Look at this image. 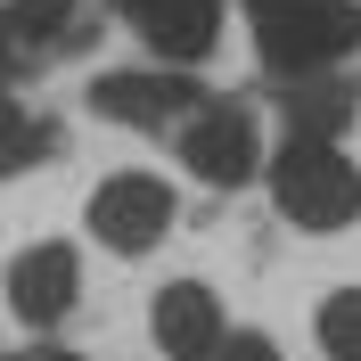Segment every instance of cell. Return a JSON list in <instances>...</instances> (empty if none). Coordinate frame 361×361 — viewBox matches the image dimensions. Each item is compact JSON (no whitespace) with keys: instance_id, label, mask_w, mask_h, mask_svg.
I'll use <instances>...</instances> for the list:
<instances>
[{"instance_id":"cell-14","label":"cell","mask_w":361,"mask_h":361,"mask_svg":"<svg viewBox=\"0 0 361 361\" xmlns=\"http://www.w3.org/2000/svg\"><path fill=\"white\" fill-rule=\"evenodd\" d=\"M8 361H82V353H66V345H25V353H8Z\"/></svg>"},{"instance_id":"cell-1","label":"cell","mask_w":361,"mask_h":361,"mask_svg":"<svg viewBox=\"0 0 361 361\" xmlns=\"http://www.w3.org/2000/svg\"><path fill=\"white\" fill-rule=\"evenodd\" d=\"M271 205L279 222H295L304 238H337V230L361 222V164L345 157L337 140H279V157H263Z\"/></svg>"},{"instance_id":"cell-8","label":"cell","mask_w":361,"mask_h":361,"mask_svg":"<svg viewBox=\"0 0 361 361\" xmlns=\"http://www.w3.org/2000/svg\"><path fill=\"white\" fill-rule=\"evenodd\" d=\"M74 295H82V255L66 238H42V247H25L8 263V312L25 329H58L74 312Z\"/></svg>"},{"instance_id":"cell-13","label":"cell","mask_w":361,"mask_h":361,"mask_svg":"<svg viewBox=\"0 0 361 361\" xmlns=\"http://www.w3.org/2000/svg\"><path fill=\"white\" fill-rule=\"evenodd\" d=\"M214 361H279V345H271L263 329H230V337H222V353H214Z\"/></svg>"},{"instance_id":"cell-11","label":"cell","mask_w":361,"mask_h":361,"mask_svg":"<svg viewBox=\"0 0 361 361\" xmlns=\"http://www.w3.org/2000/svg\"><path fill=\"white\" fill-rule=\"evenodd\" d=\"M58 148V123H42V115H25V99H8V82H0V180L33 173V164Z\"/></svg>"},{"instance_id":"cell-10","label":"cell","mask_w":361,"mask_h":361,"mask_svg":"<svg viewBox=\"0 0 361 361\" xmlns=\"http://www.w3.org/2000/svg\"><path fill=\"white\" fill-rule=\"evenodd\" d=\"M353 115H361V99L337 74H295V82L279 90V123H288L295 140H345Z\"/></svg>"},{"instance_id":"cell-3","label":"cell","mask_w":361,"mask_h":361,"mask_svg":"<svg viewBox=\"0 0 361 361\" xmlns=\"http://www.w3.org/2000/svg\"><path fill=\"white\" fill-rule=\"evenodd\" d=\"M205 99H214V90L189 66H107L90 82V115H107L123 132H180Z\"/></svg>"},{"instance_id":"cell-15","label":"cell","mask_w":361,"mask_h":361,"mask_svg":"<svg viewBox=\"0 0 361 361\" xmlns=\"http://www.w3.org/2000/svg\"><path fill=\"white\" fill-rule=\"evenodd\" d=\"M0 361H8V353H0Z\"/></svg>"},{"instance_id":"cell-5","label":"cell","mask_w":361,"mask_h":361,"mask_svg":"<svg viewBox=\"0 0 361 361\" xmlns=\"http://www.w3.org/2000/svg\"><path fill=\"white\" fill-rule=\"evenodd\" d=\"M173 189H164L157 173H107L99 189H90V205H82V230L99 238L107 255H157L164 238H173Z\"/></svg>"},{"instance_id":"cell-9","label":"cell","mask_w":361,"mask_h":361,"mask_svg":"<svg viewBox=\"0 0 361 361\" xmlns=\"http://www.w3.org/2000/svg\"><path fill=\"white\" fill-rule=\"evenodd\" d=\"M148 329H157V353H164V361H214L222 337H230L222 295L205 288V279H173V288H157Z\"/></svg>"},{"instance_id":"cell-6","label":"cell","mask_w":361,"mask_h":361,"mask_svg":"<svg viewBox=\"0 0 361 361\" xmlns=\"http://www.w3.org/2000/svg\"><path fill=\"white\" fill-rule=\"evenodd\" d=\"M82 42H99L82 0H0V82H25V74L58 66Z\"/></svg>"},{"instance_id":"cell-2","label":"cell","mask_w":361,"mask_h":361,"mask_svg":"<svg viewBox=\"0 0 361 361\" xmlns=\"http://www.w3.org/2000/svg\"><path fill=\"white\" fill-rule=\"evenodd\" d=\"M238 8H247L263 74H279V82L329 74L361 42V0H238Z\"/></svg>"},{"instance_id":"cell-12","label":"cell","mask_w":361,"mask_h":361,"mask_svg":"<svg viewBox=\"0 0 361 361\" xmlns=\"http://www.w3.org/2000/svg\"><path fill=\"white\" fill-rule=\"evenodd\" d=\"M312 337H320V353H329V361H361V288H337L329 304H320Z\"/></svg>"},{"instance_id":"cell-7","label":"cell","mask_w":361,"mask_h":361,"mask_svg":"<svg viewBox=\"0 0 361 361\" xmlns=\"http://www.w3.org/2000/svg\"><path fill=\"white\" fill-rule=\"evenodd\" d=\"M115 17L148 42L157 66H197L222 42V0H115Z\"/></svg>"},{"instance_id":"cell-4","label":"cell","mask_w":361,"mask_h":361,"mask_svg":"<svg viewBox=\"0 0 361 361\" xmlns=\"http://www.w3.org/2000/svg\"><path fill=\"white\" fill-rule=\"evenodd\" d=\"M173 157L189 164V180H205V189H247V180L263 173L255 107L247 99H205V107L173 132Z\"/></svg>"}]
</instances>
